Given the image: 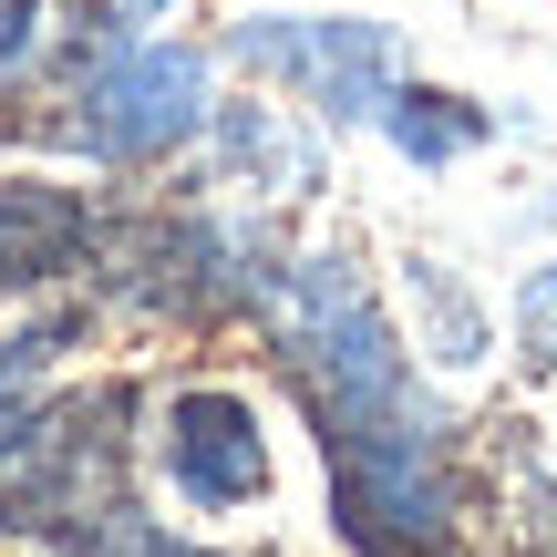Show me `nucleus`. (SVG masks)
I'll return each instance as SVG.
<instances>
[{
    "label": "nucleus",
    "mask_w": 557,
    "mask_h": 557,
    "mask_svg": "<svg viewBox=\"0 0 557 557\" xmlns=\"http://www.w3.org/2000/svg\"><path fill=\"white\" fill-rule=\"evenodd\" d=\"M103 227H114V186L52 165L32 145H0V310H52L83 299V278L103 259Z\"/></svg>",
    "instance_id": "obj_7"
},
{
    "label": "nucleus",
    "mask_w": 557,
    "mask_h": 557,
    "mask_svg": "<svg viewBox=\"0 0 557 557\" xmlns=\"http://www.w3.org/2000/svg\"><path fill=\"white\" fill-rule=\"evenodd\" d=\"M186 176L227 207H269V218H299V207L331 197V124L299 114V103L259 94V83H227L218 114H207Z\"/></svg>",
    "instance_id": "obj_8"
},
{
    "label": "nucleus",
    "mask_w": 557,
    "mask_h": 557,
    "mask_svg": "<svg viewBox=\"0 0 557 557\" xmlns=\"http://www.w3.org/2000/svg\"><path fill=\"white\" fill-rule=\"evenodd\" d=\"M227 94L218 41L197 32H135V41H83L52 62V83L32 94V114L0 145H32L52 165H83L103 186H156L197 156L207 114Z\"/></svg>",
    "instance_id": "obj_2"
},
{
    "label": "nucleus",
    "mask_w": 557,
    "mask_h": 557,
    "mask_svg": "<svg viewBox=\"0 0 557 557\" xmlns=\"http://www.w3.org/2000/svg\"><path fill=\"white\" fill-rule=\"evenodd\" d=\"M537 218H547V227H557V186H547V197H537Z\"/></svg>",
    "instance_id": "obj_15"
},
{
    "label": "nucleus",
    "mask_w": 557,
    "mask_h": 557,
    "mask_svg": "<svg viewBox=\"0 0 557 557\" xmlns=\"http://www.w3.org/2000/svg\"><path fill=\"white\" fill-rule=\"evenodd\" d=\"M218 62L227 83H259V94L320 114L331 135H372L393 83L413 73V41L382 11H238L218 32Z\"/></svg>",
    "instance_id": "obj_6"
},
{
    "label": "nucleus",
    "mask_w": 557,
    "mask_h": 557,
    "mask_svg": "<svg viewBox=\"0 0 557 557\" xmlns=\"http://www.w3.org/2000/svg\"><path fill=\"white\" fill-rule=\"evenodd\" d=\"M278 248H289V218L227 207L176 165L156 186H114V227L83 278V310L103 320V341H218L248 331Z\"/></svg>",
    "instance_id": "obj_1"
},
{
    "label": "nucleus",
    "mask_w": 557,
    "mask_h": 557,
    "mask_svg": "<svg viewBox=\"0 0 557 557\" xmlns=\"http://www.w3.org/2000/svg\"><path fill=\"white\" fill-rule=\"evenodd\" d=\"M124 496H145V372L83 361L0 444V547L73 537L83 517H103Z\"/></svg>",
    "instance_id": "obj_4"
},
{
    "label": "nucleus",
    "mask_w": 557,
    "mask_h": 557,
    "mask_svg": "<svg viewBox=\"0 0 557 557\" xmlns=\"http://www.w3.org/2000/svg\"><path fill=\"white\" fill-rule=\"evenodd\" d=\"M21 557H227V547H218V527H186V517H165L156 496H124V506H103V517H83L73 537H41Z\"/></svg>",
    "instance_id": "obj_11"
},
{
    "label": "nucleus",
    "mask_w": 557,
    "mask_h": 557,
    "mask_svg": "<svg viewBox=\"0 0 557 557\" xmlns=\"http://www.w3.org/2000/svg\"><path fill=\"white\" fill-rule=\"evenodd\" d=\"M145 485L186 527H238L278 506V413L248 372L186 361L145 372Z\"/></svg>",
    "instance_id": "obj_5"
},
{
    "label": "nucleus",
    "mask_w": 557,
    "mask_h": 557,
    "mask_svg": "<svg viewBox=\"0 0 557 557\" xmlns=\"http://www.w3.org/2000/svg\"><path fill=\"white\" fill-rule=\"evenodd\" d=\"M52 62H62V0H0V135L32 114Z\"/></svg>",
    "instance_id": "obj_12"
},
{
    "label": "nucleus",
    "mask_w": 557,
    "mask_h": 557,
    "mask_svg": "<svg viewBox=\"0 0 557 557\" xmlns=\"http://www.w3.org/2000/svg\"><path fill=\"white\" fill-rule=\"evenodd\" d=\"M393 320H403V351H413L434 382H475L485 361L506 351V341H496V310H485L434 248H403V259H393Z\"/></svg>",
    "instance_id": "obj_9"
},
{
    "label": "nucleus",
    "mask_w": 557,
    "mask_h": 557,
    "mask_svg": "<svg viewBox=\"0 0 557 557\" xmlns=\"http://www.w3.org/2000/svg\"><path fill=\"white\" fill-rule=\"evenodd\" d=\"M186 0H62V52L83 41H135V32H176Z\"/></svg>",
    "instance_id": "obj_14"
},
{
    "label": "nucleus",
    "mask_w": 557,
    "mask_h": 557,
    "mask_svg": "<svg viewBox=\"0 0 557 557\" xmlns=\"http://www.w3.org/2000/svg\"><path fill=\"white\" fill-rule=\"evenodd\" d=\"M506 351L527 382H557V259H527L506 289Z\"/></svg>",
    "instance_id": "obj_13"
},
{
    "label": "nucleus",
    "mask_w": 557,
    "mask_h": 557,
    "mask_svg": "<svg viewBox=\"0 0 557 557\" xmlns=\"http://www.w3.org/2000/svg\"><path fill=\"white\" fill-rule=\"evenodd\" d=\"M341 557H475V455L434 382L299 413Z\"/></svg>",
    "instance_id": "obj_3"
},
{
    "label": "nucleus",
    "mask_w": 557,
    "mask_h": 557,
    "mask_svg": "<svg viewBox=\"0 0 557 557\" xmlns=\"http://www.w3.org/2000/svg\"><path fill=\"white\" fill-rule=\"evenodd\" d=\"M372 135L393 145L413 176H444V165H465V156H485V145L506 135V114L485 94H455V83H423V73H403L393 83V103L372 114Z\"/></svg>",
    "instance_id": "obj_10"
}]
</instances>
